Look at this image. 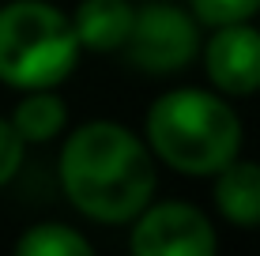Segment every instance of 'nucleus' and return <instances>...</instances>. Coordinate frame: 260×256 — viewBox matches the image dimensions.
I'll return each instance as SVG.
<instances>
[{
  "instance_id": "obj_1",
  "label": "nucleus",
  "mask_w": 260,
  "mask_h": 256,
  "mask_svg": "<svg viewBox=\"0 0 260 256\" xmlns=\"http://www.w3.org/2000/svg\"><path fill=\"white\" fill-rule=\"evenodd\" d=\"M68 200L98 223H128L155 196V162L140 136L113 121H91L60 151Z\"/></svg>"
},
{
  "instance_id": "obj_2",
  "label": "nucleus",
  "mask_w": 260,
  "mask_h": 256,
  "mask_svg": "<svg viewBox=\"0 0 260 256\" xmlns=\"http://www.w3.org/2000/svg\"><path fill=\"white\" fill-rule=\"evenodd\" d=\"M147 143L170 170L211 177L241 151V121L219 94L181 87L147 113Z\"/></svg>"
},
{
  "instance_id": "obj_3",
  "label": "nucleus",
  "mask_w": 260,
  "mask_h": 256,
  "mask_svg": "<svg viewBox=\"0 0 260 256\" xmlns=\"http://www.w3.org/2000/svg\"><path fill=\"white\" fill-rule=\"evenodd\" d=\"M79 42L72 19L46 0H12L0 8V83L53 91L72 76Z\"/></svg>"
},
{
  "instance_id": "obj_4",
  "label": "nucleus",
  "mask_w": 260,
  "mask_h": 256,
  "mask_svg": "<svg viewBox=\"0 0 260 256\" xmlns=\"http://www.w3.org/2000/svg\"><path fill=\"white\" fill-rule=\"evenodd\" d=\"M124 53L128 60L140 68V72L151 76H166L185 68L200 49V30H196V19L185 15L177 4H166V0H151V4L136 8L132 15V30L124 38Z\"/></svg>"
},
{
  "instance_id": "obj_5",
  "label": "nucleus",
  "mask_w": 260,
  "mask_h": 256,
  "mask_svg": "<svg viewBox=\"0 0 260 256\" xmlns=\"http://www.w3.org/2000/svg\"><path fill=\"white\" fill-rule=\"evenodd\" d=\"M215 249L219 237L208 215L189 204H147L132 226L136 256H211Z\"/></svg>"
},
{
  "instance_id": "obj_6",
  "label": "nucleus",
  "mask_w": 260,
  "mask_h": 256,
  "mask_svg": "<svg viewBox=\"0 0 260 256\" xmlns=\"http://www.w3.org/2000/svg\"><path fill=\"white\" fill-rule=\"evenodd\" d=\"M204 68L222 94L260 91V30L249 26V19L215 26L211 42L204 46Z\"/></svg>"
},
{
  "instance_id": "obj_7",
  "label": "nucleus",
  "mask_w": 260,
  "mask_h": 256,
  "mask_svg": "<svg viewBox=\"0 0 260 256\" xmlns=\"http://www.w3.org/2000/svg\"><path fill=\"white\" fill-rule=\"evenodd\" d=\"M132 15H136V8L128 0H83L76 8V15H68V19L79 49L117 53L132 30Z\"/></svg>"
},
{
  "instance_id": "obj_8",
  "label": "nucleus",
  "mask_w": 260,
  "mask_h": 256,
  "mask_svg": "<svg viewBox=\"0 0 260 256\" xmlns=\"http://www.w3.org/2000/svg\"><path fill=\"white\" fill-rule=\"evenodd\" d=\"M215 177V204L234 226L256 230L260 226V162L230 158Z\"/></svg>"
},
{
  "instance_id": "obj_9",
  "label": "nucleus",
  "mask_w": 260,
  "mask_h": 256,
  "mask_svg": "<svg viewBox=\"0 0 260 256\" xmlns=\"http://www.w3.org/2000/svg\"><path fill=\"white\" fill-rule=\"evenodd\" d=\"M64 121H68L64 102L49 91H26V98L12 113V128L23 136V143H46L64 128Z\"/></svg>"
},
{
  "instance_id": "obj_10",
  "label": "nucleus",
  "mask_w": 260,
  "mask_h": 256,
  "mask_svg": "<svg viewBox=\"0 0 260 256\" xmlns=\"http://www.w3.org/2000/svg\"><path fill=\"white\" fill-rule=\"evenodd\" d=\"M15 249L23 256H87L91 245H87V237H79L60 223H38L19 237Z\"/></svg>"
},
{
  "instance_id": "obj_11",
  "label": "nucleus",
  "mask_w": 260,
  "mask_h": 256,
  "mask_svg": "<svg viewBox=\"0 0 260 256\" xmlns=\"http://www.w3.org/2000/svg\"><path fill=\"white\" fill-rule=\"evenodd\" d=\"M192 15L208 26H222V23H245L260 12V0H189Z\"/></svg>"
},
{
  "instance_id": "obj_12",
  "label": "nucleus",
  "mask_w": 260,
  "mask_h": 256,
  "mask_svg": "<svg viewBox=\"0 0 260 256\" xmlns=\"http://www.w3.org/2000/svg\"><path fill=\"white\" fill-rule=\"evenodd\" d=\"M23 136L12 128V121L0 117V185H8L15 177V170L23 166Z\"/></svg>"
}]
</instances>
